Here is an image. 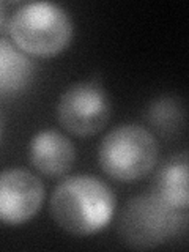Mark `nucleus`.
<instances>
[{
  "instance_id": "6",
  "label": "nucleus",
  "mask_w": 189,
  "mask_h": 252,
  "mask_svg": "<svg viewBox=\"0 0 189 252\" xmlns=\"http://www.w3.org/2000/svg\"><path fill=\"white\" fill-rule=\"evenodd\" d=\"M43 181L27 169L0 172V222L18 225L33 218L44 202Z\"/></svg>"
},
{
  "instance_id": "10",
  "label": "nucleus",
  "mask_w": 189,
  "mask_h": 252,
  "mask_svg": "<svg viewBox=\"0 0 189 252\" xmlns=\"http://www.w3.org/2000/svg\"><path fill=\"white\" fill-rule=\"evenodd\" d=\"M148 122L155 125L162 134L175 132L183 126L185 110L181 102L173 98H161L156 99L148 109Z\"/></svg>"
},
{
  "instance_id": "5",
  "label": "nucleus",
  "mask_w": 189,
  "mask_h": 252,
  "mask_svg": "<svg viewBox=\"0 0 189 252\" xmlns=\"http://www.w3.org/2000/svg\"><path fill=\"white\" fill-rule=\"evenodd\" d=\"M60 125L79 137L94 136L106 128L110 117V102L104 89L96 81L69 85L57 104Z\"/></svg>"
},
{
  "instance_id": "1",
  "label": "nucleus",
  "mask_w": 189,
  "mask_h": 252,
  "mask_svg": "<svg viewBox=\"0 0 189 252\" xmlns=\"http://www.w3.org/2000/svg\"><path fill=\"white\" fill-rule=\"evenodd\" d=\"M115 194L104 181L79 173L68 177L54 189L51 215L63 230L89 236L102 230L114 216Z\"/></svg>"
},
{
  "instance_id": "11",
  "label": "nucleus",
  "mask_w": 189,
  "mask_h": 252,
  "mask_svg": "<svg viewBox=\"0 0 189 252\" xmlns=\"http://www.w3.org/2000/svg\"><path fill=\"white\" fill-rule=\"evenodd\" d=\"M2 22H3V8L0 5V26H2Z\"/></svg>"
},
{
  "instance_id": "8",
  "label": "nucleus",
  "mask_w": 189,
  "mask_h": 252,
  "mask_svg": "<svg viewBox=\"0 0 189 252\" xmlns=\"http://www.w3.org/2000/svg\"><path fill=\"white\" fill-rule=\"evenodd\" d=\"M35 77V63L14 43L0 38V98L26 92Z\"/></svg>"
},
{
  "instance_id": "2",
  "label": "nucleus",
  "mask_w": 189,
  "mask_h": 252,
  "mask_svg": "<svg viewBox=\"0 0 189 252\" xmlns=\"http://www.w3.org/2000/svg\"><path fill=\"white\" fill-rule=\"evenodd\" d=\"M13 43L27 55L54 57L68 47L74 26L65 8L51 2H30L10 19Z\"/></svg>"
},
{
  "instance_id": "4",
  "label": "nucleus",
  "mask_w": 189,
  "mask_h": 252,
  "mask_svg": "<svg viewBox=\"0 0 189 252\" xmlns=\"http://www.w3.org/2000/svg\"><path fill=\"white\" fill-rule=\"evenodd\" d=\"M180 227H185V218L155 192L131 199L120 218L122 240L134 249L159 246Z\"/></svg>"
},
{
  "instance_id": "12",
  "label": "nucleus",
  "mask_w": 189,
  "mask_h": 252,
  "mask_svg": "<svg viewBox=\"0 0 189 252\" xmlns=\"http://www.w3.org/2000/svg\"><path fill=\"white\" fill-rule=\"evenodd\" d=\"M0 137H2V117H0Z\"/></svg>"
},
{
  "instance_id": "7",
  "label": "nucleus",
  "mask_w": 189,
  "mask_h": 252,
  "mask_svg": "<svg viewBox=\"0 0 189 252\" xmlns=\"http://www.w3.org/2000/svg\"><path fill=\"white\" fill-rule=\"evenodd\" d=\"M76 159V148L66 136L54 129L35 134L30 142V161L33 167L49 178H59L69 172Z\"/></svg>"
},
{
  "instance_id": "9",
  "label": "nucleus",
  "mask_w": 189,
  "mask_h": 252,
  "mask_svg": "<svg viewBox=\"0 0 189 252\" xmlns=\"http://www.w3.org/2000/svg\"><path fill=\"white\" fill-rule=\"evenodd\" d=\"M169 207L186 210L189 205L188 156H175L165 162L156 177V192Z\"/></svg>"
},
{
  "instance_id": "3",
  "label": "nucleus",
  "mask_w": 189,
  "mask_h": 252,
  "mask_svg": "<svg viewBox=\"0 0 189 252\" xmlns=\"http://www.w3.org/2000/svg\"><path fill=\"white\" fill-rule=\"evenodd\" d=\"M159 156L155 136L144 126L120 125L99 144L98 161L109 177L118 181H136L153 170Z\"/></svg>"
}]
</instances>
